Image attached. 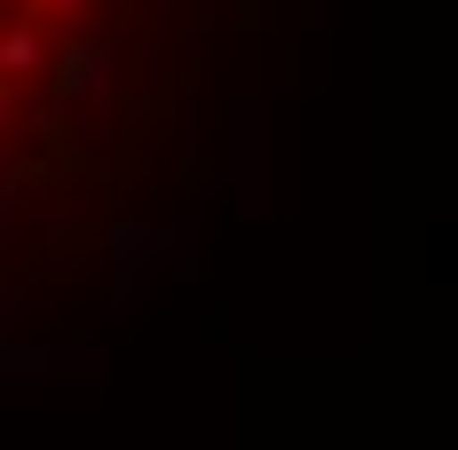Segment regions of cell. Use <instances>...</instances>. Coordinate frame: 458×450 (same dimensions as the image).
Wrapping results in <instances>:
<instances>
[{
    "mask_svg": "<svg viewBox=\"0 0 458 450\" xmlns=\"http://www.w3.org/2000/svg\"><path fill=\"white\" fill-rule=\"evenodd\" d=\"M32 72H47V47L32 24H16V32H0V80H32Z\"/></svg>",
    "mask_w": 458,
    "mask_h": 450,
    "instance_id": "6da1fadb",
    "label": "cell"
},
{
    "mask_svg": "<svg viewBox=\"0 0 458 450\" xmlns=\"http://www.w3.org/2000/svg\"><path fill=\"white\" fill-rule=\"evenodd\" d=\"M40 16H72V8H88V0H32Z\"/></svg>",
    "mask_w": 458,
    "mask_h": 450,
    "instance_id": "7a4b0ae2",
    "label": "cell"
}]
</instances>
